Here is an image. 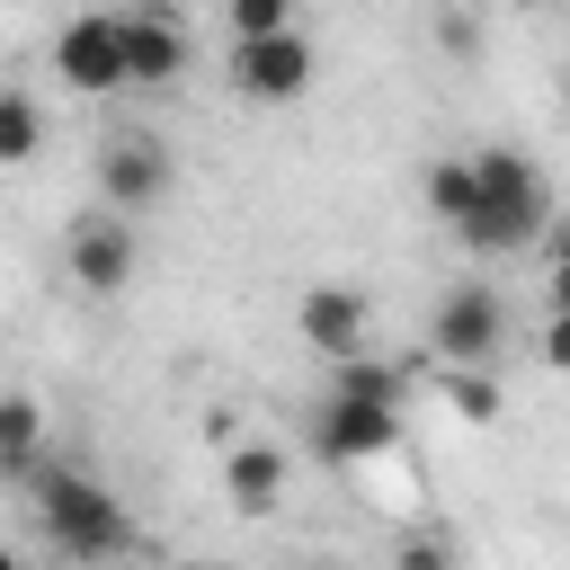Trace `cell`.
<instances>
[{"label":"cell","instance_id":"cell-1","mask_svg":"<svg viewBox=\"0 0 570 570\" xmlns=\"http://www.w3.org/2000/svg\"><path fill=\"white\" fill-rule=\"evenodd\" d=\"M36 525H45V543H53L71 570H98V561H116V552L134 543V517H125L116 490L89 481V472H36Z\"/></svg>","mask_w":570,"mask_h":570},{"label":"cell","instance_id":"cell-2","mask_svg":"<svg viewBox=\"0 0 570 570\" xmlns=\"http://www.w3.org/2000/svg\"><path fill=\"white\" fill-rule=\"evenodd\" d=\"M472 169H481V214H472L454 240H463V249H481V258L525 249V240L543 232V214H552V196H543L534 160H525V151H472Z\"/></svg>","mask_w":570,"mask_h":570},{"label":"cell","instance_id":"cell-3","mask_svg":"<svg viewBox=\"0 0 570 570\" xmlns=\"http://www.w3.org/2000/svg\"><path fill=\"white\" fill-rule=\"evenodd\" d=\"M499 338H508V303H499V285H445V303H436V321H428L436 365H490Z\"/></svg>","mask_w":570,"mask_h":570},{"label":"cell","instance_id":"cell-4","mask_svg":"<svg viewBox=\"0 0 570 570\" xmlns=\"http://www.w3.org/2000/svg\"><path fill=\"white\" fill-rule=\"evenodd\" d=\"M98 196H107V214H151L169 196V142L160 134H107L98 142Z\"/></svg>","mask_w":570,"mask_h":570},{"label":"cell","instance_id":"cell-5","mask_svg":"<svg viewBox=\"0 0 570 570\" xmlns=\"http://www.w3.org/2000/svg\"><path fill=\"white\" fill-rule=\"evenodd\" d=\"M312 445L330 463H374L401 445V401H356V392H330L312 410Z\"/></svg>","mask_w":570,"mask_h":570},{"label":"cell","instance_id":"cell-6","mask_svg":"<svg viewBox=\"0 0 570 570\" xmlns=\"http://www.w3.org/2000/svg\"><path fill=\"white\" fill-rule=\"evenodd\" d=\"M53 71H62V89H80V98L134 89V71H125V18H71V27L53 36Z\"/></svg>","mask_w":570,"mask_h":570},{"label":"cell","instance_id":"cell-7","mask_svg":"<svg viewBox=\"0 0 570 570\" xmlns=\"http://www.w3.org/2000/svg\"><path fill=\"white\" fill-rule=\"evenodd\" d=\"M232 89L258 98V107H285L312 89V45L285 27V36H232Z\"/></svg>","mask_w":570,"mask_h":570},{"label":"cell","instance_id":"cell-8","mask_svg":"<svg viewBox=\"0 0 570 570\" xmlns=\"http://www.w3.org/2000/svg\"><path fill=\"white\" fill-rule=\"evenodd\" d=\"M71 285L80 294H116L125 276H134V223L125 214H89V223H71Z\"/></svg>","mask_w":570,"mask_h":570},{"label":"cell","instance_id":"cell-9","mask_svg":"<svg viewBox=\"0 0 570 570\" xmlns=\"http://www.w3.org/2000/svg\"><path fill=\"white\" fill-rule=\"evenodd\" d=\"M365 294L356 285H303V303H294V330H303V347H321V356H356L365 347Z\"/></svg>","mask_w":570,"mask_h":570},{"label":"cell","instance_id":"cell-10","mask_svg":"<svg viewBox=\"0 0 570 570\" xmlns=\"http://www.w3.org/2000/svg\"><path fill=\"white\" fill-rule=\"evenodd\" d=\"M125 71H134V89H169V80L187 71V36L169 27L160 0H142V9L125 18Z\"/></svg>","mask_w":570,"mask_h":570},{"label":"cell","instance_id":"cell-11","mask_svg":"<svg viewBox=\"0 0 570 570\" xmlns=\"http://www.w3.org/2000/svg\"><path fill=\"white\" fill-rule=\"evenodd\" d=\"M223 499H232L240 517H267V508L285 499V454H276V445H232V454H223Z\"/></svg>","mask_w":570,"mask_h":570},{"label":"cell","instance_id":"cell-12","mask_svg":"<svg viewBox=\"0 0 570 570\" xmlns=\"http://www.w3.org/2000/svg\"><path fill=\"white\" fill-rule=\"evenodd\" d=\"M419 196H428V214H436L445 232H463V223L481 214V169H472V160H428Z\"/></svg>","mask_w":570,"mask_h":570},{"label":"cell","instance_id":"cell-13","mask_svg":"<svg viewBox=\"0 0 570 570\" xmlns=\"http://www.w3.org/2000/svg\"><path fill=\"white\" fill-rule=\"evenodd\" d=\"M36 436H45L36 392H9V401H0V463H9V472H36Z\"/></svg>","mask_w":570,"mask_h":570},{"label":"cell","instance_id":"cell-14","mask_svg":"<svg viewBox=\"0 0 570 570\" xmlns=\"http://www.w3.org/2000/svg\"><path fill=\"white\" fill-rule=\"evenodd\" d=\"M401 365H374V356H330V392H356V401H401Z\"/></svg>","mask_w":570,"mask_h":570},{"label":"cell","instance_id":"cell-15","mask_svg":"<svg viewBox=\"0 0 570 570\" xmlns=\"http://www.w3.org/2000/svg\"><path fill=\"white\" fill-rule=\"evenodd\" d=\"M36 142H45V116L27 89H9L0 98V160H36Z\"/></svg>","mask_w":570,"mask_h":570},{"label":"cell","instance_id":"cell-16","mask_svg":"<svg viewBox=\"0 0 570 570\" xmlns=\"http://www.w3.org/2000/svg\"><path fill=\"white\" fill-rule=\"evenodd\" d=\"M445 401H454L463 419H499V383H481V365H454V374H445Z\"/></svg>","mask_w":570,"mask_h":570},{"label":"cell","instance_id":"cell-17","mask_svg":"<svg viewBox=\"0 0 570 570\" xmlns=\"http://www.w3.org/2000/svg\"><path fill=\"white\" fill-rule=\"evenodd\" d=\"M232 9V36H285L294 27V0H223Z\"/></svg>","mask_w":570,"mask_h":570},{"label":"cell","instance_id":"cell-18","mask_svg":"<svg viewBox=\"0 0 570 570\" xmlns=\"http://www.w3.org/2000/svg\"><path fill=\"white\" fill-rule=\"evenodd\" d=\"M392 570H454V543H445V534H401Z\"/></svg>","mask_w":570,"mask_h":570},{"label":"cell","instance_id":"cell-19","mask_svg":"<svg viewBox=\"0 0 570 570\" xmlns=\"http://www.w3.org/2000/svg\"><path fill=\"white\" fill-rule=\"evenodd\" d=\"M543 365H552V374H570V312H552V321H543Z\"/></svg>","mask_w":570,"mask_h":570},{"label":"cell","instance_id":"cell-20","mask_svg":"<svg viewBox=\"0 0 570 570\" xmlns=\"http://www.w3.org/2000/svg\"><path fill=\"white\" fill-rule=\"evenodd\" d=\"M543 294H552V312H570V249L552 258V285H543Z\"/></svg>","mask_w":570,"mask_h":570},{"label":"cell","instance_id":"cell-21","mask_svg":"<svg viewBox=\"0 0 570 570\" xmlns=\"http://www.w3.org/2000/svg\"><path fill=\"white\" fill-rule=\"evenodd\" d=\"M178 570H214V561H178Z\"/></svg>","mask_w":570,"mask_h":570},{"label":"cell","instance_id":"cell-22","mask_svg":"<svg viewBox=\"0 0 570 570\" xmlns=\"http://www.w3.org/2000/svg\"><path fill=\"white\" fill-rule=\"evenodd\" d=\"M312 570H338V561H312Z\"/></svg>","mask_w":570,"mask_h":570}]
</instances>
